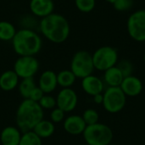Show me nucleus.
<instances>
[{
    "label": "nucleus",
    "instance_id": "aec40b11",
    "mask_svg": "<svg viewBox=\"0 0 145 145\" xmlns=\"http://www.w3.org/2000/svg\"><path fill=\"white\" fill-rule=\"evenodd\" d=\"M76 77L71 70H63L57 74L58 86L62 88H71L76 82Z\"/></svg>",
    "mask_w": 145,
    "mask_h": 145
},
{
    "label": "nucleus",
    "instance_id": "393cba45",
    "mask_svg": "<svg viewBox=\"0 0 145 145\" xmlns=\"http://www.w3.org/2000/svg\"><path fill=\"white\" fill-rule=\"evenodd\" d=\"M77 9L82 13H89L93 11L96 5V0H75Z\"/></svg>",
    "mask_w": 145,
    "mask_h": 145
},
{
    "label": "nucleus",
    "instance_id": "39448f33",
    "mask_svg": "<svg viewBox=\"0 0 145 145\" xmlns=\"http://www.w3.org/2000/svg\"><path fill=\"white\" fill-rule=\"evenodd\" d=\"M76 78L82 79L93 74L94 69L92 54L86 50H80L75 53L71 61L70 69Z\"/></svg>",
    "mask_w": 145,
    "mask_h": 145
},
{
    "label": "nucleus",
    "instance_id": "9d476101",
    "mask_svg": "<svg viewBox=\"0 0 145 145\" xmlns=\"http://www.w3.org/2000/svg\"><path fill=\"white\" fill-rule=\"evenodd\" d=\"M55 98L57 107L62 110L65 113H70L73 111L78 104L77 93L71 88H62Z\"/></svg>",
    "mask_w": 145,
    "mask_h": 145
},
{
    "label": "nucleus",
    "instance_id": "473e14b6",
    "mask_svg": "<svg viewBox=\"0 0 145 145\" xmlns=\"http://www.w3.org/2000/svg\"><path fill=\"white\" fill-rule=\"evenodd\" d=\"M144 62H145V53H144Z\"/></svg>",
    "mask_w": 145,
    "mask_h": 145
},
{
    "label": "nucleus",
    "instance_id": "5701e85b",
    "mask_svg": "<svg viewBox=\"0 0 145 145\" xmlns=\"http://www.w3.org/2000/svg\"><path fill=\"white\" fill-rule=\"evenodd\" d=\"M42 140L33 131H28L22 133L19 145H42Z\"/></svg>",
    "mask_w": 145,
    "mask_h": 145
},
{
    "label": "nucleus",
    "instance_id": "c85d7f7f",
    "mask_svg": "<svg viewBox=\"0 0 145 145\" xmlns=\"http://www.w3.org/2000/svg\"><path fill=\"white\" fill-rule=\"evenodd\" d=\"M65 118V113L58 107H55L50 112V121L54 124L64 121Z\"/></svg>",
    "mask_w": 145,
    "mask_h": 145
},
{
    "label": "nucleus",
    "instance_id": "7ed1b4c3",
    "mask_svg": "<svg viewBox=\"0 0 145 145\" xmlns=\"http://www.w3.org/2000/svg\"><path fill=\"white\" fill-rule=\"evenodd\" d=\"M14 51L19 56H35L42 48L41 37L31 29H20L12 39Z\"/></svg>",
    "mask_w": 145,
    "mask_h": 145
},
{
    "label": "nucleus",
    "instance_id": "f3484780",
    "mask_svg": "<svg viewBox=\"0 0 145 145\" xmlns=\"http://www.w3.org/2000/svg\"><path fill=\"white\" fill-rule=\"evenodd\" d=\"M20 82V77L14 70H8L0 75V88L9 92L15 89Z\"/></svg>",
    "mask_w": 145,
    "mask_h": 145
},
{
    "label": "nucleus",
    "instance_id": "412c9836",
    "mask_svg": "<svg viewBox=\"0 0 145 145\" xmlns=\"http://www.w3.org/2000/svg\"><path fill=\"white\" fill-rule=\"evenodd\" d=\"M37 87V84L33 78H25L21 79L18 85V90L20 95L23 98V99H28L31 91Z\"/></svg>",
    "mask_w": 145,
    "mask_h": 145
},
{
    "label": "nucleus",
    "instance_id": "20e7f679",
    "mask_svg": "<svg viewBox=\"0 0 145 145\" xmlns=\"http://www.w3.org/2000/svg\"><path fill=\"white\" fill-rule=\"evenodd\" d=\"M82 136L86 144L109 145L112 143L114 133L109 126L98 122L87 126Z\"/></svg>",
    "mask_w": 145,
    "mask_h": 145
},
{
    "label": "nucleus",
    "instance_id": "bb28decb",
    "mask_svg": "<svg viewBox=\"0 0 145 145\" xmlns=\"http://www.w3.org/2000/svg\"><path fill=\"white\" fill-rule=\"evenodd\" d=\"M116 65L120 69V71H121L124 77H127V76H129L133 75L134 67H133V63L130 60H128V59H121V61H118Z\"/></svg>",
    "mask_w": 145,
    "mask_h": 145
},
{
    "label": "nucleus",
    "instance_id": "c756f323",
    "mask_svg": "<svg viewBox=\"0 0 145 145\" xmlns=\"http://www.w3.org/2000/svg\"><path fill=\"white\" fill-rule=\"evenodd\" d=\"M45 93L41 90V88L38 87V86H37L32 91H31V94H30V97H29V99H31V100H32V101H34V102H39V100L42 98V96L44 95Z\"/></svg>",
    "mask_w": 145,
    "mask_h": 145
},
{
    "label": "nucleus",
    "instance_id": "1a4fd4ad",
    "mask_svg": "<svg viewBox=\"0 0 145 145\" xmlns=\"http://www.w3.org/2000/svg\"><path fill=\"white\" fill-rule=\"evenodd\" d=\"M39 70V61L35 56H20L14 64V71L20 79L33 78Z\"/></svg>",
    "mask_w": 145,
    "mask_h": 145
},
{
    "label": "nucleus",
    "instance_id": "7c9ffc66",
    "mask_svg": "<svg viewBox=\"0 0 145 145\" xmlns=\"http://www.w3.org/2000/svg\"><path fill=\"white\" fill-rule=\"evenodd\" d=\"M93 102L97 105H102L103 101H104V96L103 93H99V94H96L93 97Z\"/></svg>",
    "mask_w": 145,
    "mask_h": 145
},
{
    "label": "nucleus",
    "instance_id": "0eeeda50",
    "mask_svg": "<svg viewBox=\"0 0 145 145\" xmlns=\"http://www.w3.org/2000/svg\"><path fill=\"white\" fill-rule=\"evenodd\" d=\"M92 57L94 69L100 71H105L106 70L116 66L119 59L117 50L110 46L99 48L92 54Z\"/></svg>",
    "mask_w": 145,
    "mask_h": 145
},
{
    "label": "nucleus",
    "instance_id": "a878e982",
    "mask_svg": "<svg viewBox=\"0 0 145 145\" xmlns=\"http://www.w3.org/2000/svg\"><path fill=\"white\" fill-rule=\"evenodd\" d=\"M39 105L42 107V109L44 110H52L55 107H57L56 104V98L50 94H44L42 98L38 102Z\"/></svg>",
    "mask_w": 145,
    "mask_h": 145
},
{
    "label": "nucleus",
    "instance_id": "423d86ee",
    "mask_svg": "<svg viewBox=\"0 0 145 145\" xmlns=\"http://www.w3.org/2000/svg\"><path fill=\"white\" fill-rule=\"evenodd\" d=\"M104 109L110 114L121 112L126 106L127 96L120 87H108L103 93Z\"/></svg>",
    "mask_w": 145,
    "mask_h": 145
},
{
    "label": "nucleus",
    "instance_id": "f257e3e1",
    "mask_svg": "<svg viewBox=\"0 0 145 145\" xmlns=\"http://www.w3.org/2000/svg\"><path fill=\"white\" fill-rule=\"evenodd\" d=\"M42 34L54 43H62L67 40L71 32V26L65 17L53 13L40 21Z\"/></svg>",
    "mask_w": 145,
    "mask_h": 145
},
{
    "label": "nucleus",
    "instance_id": "f03ea898",
    "mask_svg": "<svg viewBox=\"0 0 145 145\" xmlns=\"http://www.w3.org/2000/svg\"><path fill=\"white\" fill-rule=\"evenodd\" d=\"M44 118V111L37 102L23 99L17 108L15 121L17 127L22 132L32 131L35 126Z\"/></svg>",
    "mask_w": 145,
    "mask_h": 145
},
{
    "label": "nucleus",
    "instance_id": "9b49d317",
    "mask_svg": "<svg viewBox=\"0 0 145 145\" xmlns=\"http://www.w3.org/2000/svg\"><path fill=\"white\" fill-rule=\"evenodd\" d=\"M87 125L85 121L82 116L79 115H71L65 117L63 121V128L70 135H82Z\"/></svg>",
    "mask_w": 145,
    "mask_h": 145
},
{
    "label": "nucleus",
    "instance_id": "ddd939ff",
    "mask_svg": "<svg viewBox=\"0 0 145 145\" xmlns=\"http://www.w3.org/2000/svg\"><path fill=\"white\" fill-rule=\"evenodd\" d=\"M120 88L127 97H136L142 93L144 86L138 77L132 75L124 77Z\"/></svg>",
    "mask_w": 145,
    "mask_h": 145
},
{
    "label": "nucleus",
    "instance_id": "f8f14e48",
    "mask_svg": "<svg viewBox=\"0 0 145 145\" xmlns=\"http://www.w3.org/2000/svg\"><path fill=\"white\" fill-rule=\"evenodd\" d=\"M82 88L88 95L93 97L96 94L103 93L105 91V83L94 75L88 76L82 79Z\"/></svg>",
    "mask_w": 145,
    "mask_h": 145
},
{
    "label": "nucleus",
    "instance_id": "a211bd4d",
    "mask_svg": "<svg viewBox=\"0 0 145 145\" xmlns=\"http://www.w3.org/2000/svg\"><path fill=\"white\" fill-rule=\"evenodd\" d=\"M104 81L107 84L108 87H120L124 76L117 67V65L113 66L105 71H104Z\"/></svg>",
    "mask_w": 145,
    "mask_h": 145
},
{
    "label": "nucleus",
    "instance_id": "b1692460",
    "mask_svg": "<svg viewBox=\"0 0 145 145\" xmlns=\"http://www.w3.org/2000/svg\"><path fill=\"white\" fill-rule=\"evenodd\" d=\"M82 117L87 126L96 124L99 122V115L98 111L96 110L91 109V108L85 110Z\"/></svg>",
    "mask_w": 145,
    "mask_h": 145
},
{
    "label": "nucleus",
    "instance_id": "6ab92c4d",
    "mask_svg": "<svg viewBox=\"0 0 145 145\" xmlns=\"http://www.w3.org/2000/svg\"><path fill=\"white\" fill-rule=\"evenodd\" d=\"M40 138H48L55 132V125L51 121L42 119L39 121L32 130Z\"/></svg>",
    "mask_w": 145,
    "mask_h": 145
},
{
    "label": "nucleus",
    "instance_id": "cd10ccee",
    "mask_svg": "<svg viewBox=\"0 0 145 145\" xmlns=\"http://www.w3.org/2000/svg\"><path fill=\"white\" fill-rule=\"evenodd\" d=\"M134 4V0H116L113 6L116 10L119 12H124L130 10Z\"/></svg>",
    "mask_w": 145,
    "mask_h": 145
},
{
    "label": "nucleus",
    "instance_id": "4468645a",
    "mask_svg": "<svg viewBox=\"0 0 145 145\" xmlns=\"http://www.w3.org/2000/svg\"><path fill=\"white\" fill-rule=\"evenodd\" d=\"M30 10L34 15L42 19L54 13V3L53 0H31Z\"/></svg>",
    "mask_w": 145,
    "mask_h": 145
},
{
    "label": "nucleus",
    "instance_id": "72a5a7b5",
    "mask_svg": "<svg viewBox=\"0 0 145 145\" xmlns=\"http://www.w3.org/2000/svg\"><path fill=\"white\" fill-rule=\"evenodd\" d=\"M109 145H116V144H113L111 143V144H109Z\"/></svg>",
    "mask_w": 145,
    "mask_h": 145
},
{
    "label": "nucleus",
    "instance_id": "6e6552de",
    "mask_svg": "<svg viewBox=\"0 0 145 145\" xmlns=\"http://www.w3.org/2000/svg\"><path fill=\"white\" fill-rule=\"evenodd\" d=\"M127 29L129 36L136 42H145V9H139L127 19Z\"/></svg>",
    "mask_w": 145,
    "mask_h": 145
},
{
    "label": "nucleus",
    "instance_id": "2eb2a0df",
    "mask_svg": "<svg viewBox=\"0 0 145 145\" xmlns=\"http://www.w3.org/2000/svg\"><path fill=\"white\" fill-rule=\"evenodd\" d=\"M37 86L45 94H50L58 87L57 74L51 70L43 71L38 79Z\"/></svg>",
    "mask_w": 145,
    "mask_h": 145
},
{
    "label": "nucleus",
    "instance_id": "f704fd0d",
    "mask_svg": "<svg viewBox=\"0 0 145 145\" xmlns=\"http://www.w3.org/2000/svg\"><path fill=\"white\" fill-rule=\"evenodd\" d=\"M82 145H88V144H82Z\"/></svg>",
    "mask_w": 145,
    "mask_h": 145
},
{
    "label": "nucleus",
    "instance_id": "2f4dec72",
    "mask_svg": "<svg viewBox=\"0 0 145 145\" xmlns=\"http://www.w3.org/2000/svg\"><path fill=\"white\" fill-rule=\"evenodd\" d=\"M106 2H108V3H111V4H113L116 0H105Z\"/></svg>",
    "mask_w": 145,
    "mask_h": 145
},
{
    "label": "nucleus",
    "instance_id": "4be33fe9",
    "mask_svg": "<svg viewBox=\"0 0 145 145\" xmlns=\"http://www.w3.org/2000/svg\"><path fill=\"white\" fill-rule=\"evenodd\" d=\"M15 27L14 25L8 21L1 20L0 21V40L3 42L12 41L15 33Z\"/></svg>",
    "mask_w": 145,
    "mask_h": 145
},
{
    "label": "nucleus",
    "instance_id": "dca6fc26",
    "mask_svg": "<svg viewBox=\"0 0 145 145\" xmlns=\"http://www.w3.org/2000/svg\"><path fill=\"white\" fill-rule=\"evenodd\" d=\"M22 132L14 126L5 127L0 133L1 145H19Z\"/></svg>",
    "mask_w": 145,
    "mask_h": 145
}]
</instances>
